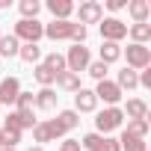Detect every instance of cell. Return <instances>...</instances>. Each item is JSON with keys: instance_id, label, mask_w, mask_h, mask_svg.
<instances>
[{"instance_id": "f546056e", "label": "cell", "mask_w": 151, "mask_h": 151, "mask_svg": "<svg viewBox=\"0 0 151 151\" xmlns=\"http://www.w3.org/2000/svg\"><path fill=\"white\" fill-rule=\"evenodd\" d=\"M15 110H36L33 92H24V89H21V95H18V101H15Z\"/></svg>"}, {"instance_id": "d590c367", "label": "cell", "mask_w": 151, "mask_h": 151, "mask_svg": "<svg viewBox=\"0 0 151 151\" xmlns=\"http://www.w3.org/2000/svg\"><path fill=\"white\" fill-rule=\"evenodd\" d=\"M0 151H18V148H0Z\"/></svg>"}, {"instance_id": "44dd1931", "label": "cell", "mask_w": 151, "mask_h": 151, "mask_svg": "<svg viewBox=\"0 0 151 151\" xmlns=\"http://www.w3.org/2000/svg\"><path fill=\"white\" fill-rule=\"evenodd\" d=\"M42 56H45V53H42L39 45H21V47H18V59H24L27 65H39Z\"/></svg>"}, {"instance_id": "5bb4252c", "label": "cell", "mask_w": 151, "mask_h": 151, "mask_svg": "<svg viewBox=\"0 0 151 151\" xmlns=\"http://www.w3.org/2000/svg\"><path fill=\"white\" fill-rule=\"evenodd\" d=\"M122 113H124V119H127V122L148 119V104H145L142 98H127V101H124V107H122Z\"/></svg>"}, {"instance_id": "cb8c5ba5", "label": "cell", "mask_w": 151, "mask_h": 151, "mask_svg": "<svg viewBox=\"0 0 151 151\" xmlns=\"http://www.w3.org/2000/svg\"><path fill=\"white\" fill-rule=\"evenodd\" d=\"M42 65H45L47 71H53V74H62V71H65V56L56 53V50H50V53L42 56Z\"/></svg>"}, {"instance_id": "6da1fadb", "label": "cell", "mask_w": 151, "mask_h": 151, "mask_svg": "<svg viewBox=\"0 0 151 151\" xmlns=\"http://www.w3.org/2000/svg\"><path fill=\"white\" fill-rule=\"evenodd\" d=\"M45 39H50V42H71V45H86L89 27H83L77 21H50V24H45Z\"/></svg>"}, {"instance_id": "d6a6232c", "label": "cell", "mask_w": 151, "mask_h": 151, "mask_svg": "<svg viewBox=\"0 0 151 151\" xmlns=\"http://www.w3.org/2000/svg\"><path fill=\"white\" fill-rule=\"evenodd\" d=\"M0 9H12V0H0Z\"/></svg>"}, {"instance_id": "484cf974", "label": "cell", "mask_w": 151, "mask_h": 151, "mask_svg": "<svg viewBox=\"0 0 151 151\" xmlns=\"http://www.w3.org/2000/svg\"><path fill=\"white\" fill-rule=\"evenodd\" d=\"M119 145H122V151H148V142H145V139L127 136L124 130H122V136H119Z\"/></svg>"}, {"instance_id": "7a4b0ae2", "label": "cell", "mask_w": 151, "mask_h": 151, "mask_svg": "<svg viewBox=\"0 0 151 151\" xmlns=\"http://www.w3.org/2000/svg\"><path fill=\"white\" fill-rule=\"evenodd\" d=\"M122 124H124L122 107H104V110L95 113V133H101V136H110V133L119 130Z\"/></svg>"}, {"instance_id": "5b68a950", "label": "cell", "mask_w": 151, "mask_h": 151, "mask_svg": "<svg viewBox=\"0 0 151 151\" xmlns=\"http://www.w3.org/2000/svg\"><path fill=\"white\" fill-rule=\"evenodd\" d=\"M98 33H101L104 42L122 45V39H127V24H124L122 18H116V15H107V18L98 21Z\"/></svg>"}, {"instance_id": "1f68e13d", "label": "cell", "mask_w": 151, "mask_h": 151, "mask_svg": "<svg viewBox=\"0 0 151 151\" xmlns=\"http://www.w3.org/2000/svg\"><path fill=\"white\" fill-rule=\"evenodd\" d=\"M104 9H110V12H122V9H127V0H107Z\"/></svg>"}, {"instance_id": "277c9868", "label": "cell", "mask_w": 151, "mask_h": 151, "mask_svg": "<svg viewBox=\"0 0 151 151\" xmlns=\"http://www.w3.org/2000/svg\"><path fill=\"white\" fill-rule=\"evenodd\" d=\"M62 56H65V71H71V74L86 71L89 62H92V50H89L86 45H71Z\"/></svg>"}, {"instance_id": "2e32d148", "label": "cell", "mask_w": 151, "mask_h": 151, "mask_svg": "<svg viewBox=\"0 0 151 151\" xmlns=\"http://www.w3.org/2000/svg\"><path fill=\"white\" fill-rule=\"evenodd\" d=\"M33 98H36V110H45V113L56 110V104H59V95L53 89H39Z\"/></svg>"}, {"instance_id": "8d00e7d4", "label": "cell", "mask_w": 151, "mask_h": 151, "mask_svg": "<svg viewBox=\"0 0 151 151\" xmlns=\"http://www.w3.org/2000/svg\"><path fill=\"white\" fill-rule=\"evenodd\" d=\"M0 36H3V30H0Z\"/></svg>"}, {"instance_id": "f1b7e54d", "label": "cell", "mask_w": 151, "mask_h": 151, "mask_svg": "<svg viewBox=\"0 0 151 151\" xmlns=\"http://www.w3.org/2000/svg\"><path fill=\"white\" fill-rule=\"evenodd\" d=\"M86 74L95 80V83H101V80H107V74H110V65H104L101 59H92L89 62V68H86Z\"/></svg>"}, {"instance_id": "83f0119b", "label": "cell", "mask_w": 151, "mask_h": 151, "mask_svg": "<svg viewBox=\"0 0 151 151\" xmlns=\"http://www.w3.org/2000/svg\"><path fill=\"white\" fill-rule=\"evenodd\" d=\"M18 12H21V18L33 21V18H39V12H42V3H39V0H21V3H18Z\"/></svg>"}, {"instance_id": "ffe728a7", "label": "cell", "mask_w": 151, "mask_h": 151, "mask_svg": "<svg viewBox=\"0 0 151 151\" xmlns=\"http://www.w3.org/2000/svg\"><path fill=\"white\" fill-rule=\"evenodd\" d=\"M127 36L133 45H148L151 42V24H127Z\"/></svg>"}, {"instance_id": "7402d4cb", "label": "cell", "mask_w": 151, "mask_h": 151, "mask_svg": "<svg viewBox=\"0 0 151 151\" xmlns=\"http://www.w3.org/2000/svg\"><path fill=\"white\" fill-rule=\"evenodd\" d=\"M33 77H36V83H39L42 89H53V83H56V74H53V71H47L42 62H39V65H33Z\"/></svg>"}, {"instance_id": "3957f363", "label": "cell", "mask_w": 151, "mask_h": 151, "mask_svg": "<svg viewBox=\"0 0 151 151\" xmlns=\"http://www.w3.org/2000/svg\"><path fill=\"white\" fill-rule=\"evenodd\" d=\"M12 36H15L21 45H39V42L45 39V24H42L39 18H33V21L21 18V21L12 27Z\"/></svg>"}, {"instance_id": "30bf717a", "label": "cell", "mask_w": 151, "mask_h": 151, "mask_svg": "<svg viewBox=\"0 0 151 151\" xmlns=\"http://www.w3.org/2000/svg\"><path fill=\"white\" fill-rule=\"evenodd\" d=\"M92 92H95V98H98V101H104V107H119V104H122V98H124V92L116 86V80H101Z\"/></svg>"}, {"instance_id": "e575fe53", "label": "cell", "mask_w": 151, "mask_h": 151, "mask_svg": "<svg viewBox=\"0 0 151 151\" xmlns=\"http://www.w3.org/2000/svg\"><path fill=\"white\" fill-rule=\"evenodd\" d=\"M0 148H3V130H0Z\"/></svg>"}, {"instance_id": "d6986e66", "label": "cell", "mask_w": 151, "mask_h": 151, "mask_svg": "<svg viewBox=\"0 0 151 151\" xmlns=\"http://www.w3.org/2000/svg\"><path fill=\"white\" fill-rule=\"evenodd\" d=\"M98 59H101L104 65H113V62H119V59H122V45H116V42H101Z\"/></svg>"}, {"instance_id": "9a60e30c", "label": "cell", "mask_w": 151, "mask_h": 151, "mask_svg": "<svg viewBox=\"0 0 151 151\" xmlns=\"http://www.w3.org/2000/svg\"><path fill=\"white\" fill-rule=\"evenodd\" d=\"M127 15L133 18V24H148L151 3H148V0H127Z\"/></svg>"}, {"instance_id": "ba28073f", "label": "cell", "mask_w": 151, "mask_h": 151, "mask_svg": "<svg viewBox=\"0 0 151 151\" xmlns=\"http://www.w3.org/2000/svg\"><path fill=\"white\" fill-rule=\"evenodd\" d=\"M80 148L83 151H122V145H119V139H113V136H101V133H86L83 139H80Z\"/></svg>"}, {"instance_id": "7c38bea8", "label": "cell", "mask_w": 151, "mask_h": 151, "mask_svg": "<svg viewBox=\"0 0 151 151\" xmlns=\"http://www.w3.org/2000/svg\"><path fill=\"white\" fill-rule=\"evenodd\" d=\"M74 113H98V98H95V92L92 89H77L74 92V107H71Z\"/></svg>"}, {"instance_id": "9c48e42d", "label": "cell", "mask_w": 151, "mask_h": 151, "mask_svg": "<svg viewBox=\"0 0 151 151\" xmlns=\"http://www.w3.org/2000/svg\"><path fill=\"white\" fill-rule=\"evenodd\" d=\"M74 15H77V24H98L104 18V6L98 0H80V6H74Z\"/></svg>"}, {"instance_id": "603a6c76", "label": "cell", "mask_w": 151, "mask_h": 151, "mask_svg": "<svg viewBox=\"0 0 151 151\" xmlns=\"http://www.w3.org/2000/svg\"><path fill=\"white\" fill-rule=\"evenodd\" d=\"M56 124L68 133V130H74V127H80V116L74 113V110H59V113H56Z\"/></svg>"}, {"instance_id": "52a82bcc", "label": "cell", "mask_w": 151, "mask_h": 151, "mask_svg": "<svg viewBox=\"0 0 151 151\" xmlns=\"http://www.w3.org/2000/svg\"><path fill=\"white\" fill-rule=\"evenodd\" d=\"M33 139H36V145L56 142V139H65V130L56 124V119H42V122H36V127H33Z\"/></svg>"}, {"instance_id": "836d02e7", "label": "cell", "mask_w": 151, "mask_h": 151, "mask_svg": "<svg viewBox=\"0 0 151 151\" xmlns=\"http://www.w3.org/2000/svg\"><path fill=\"white\" fill-rule=\"evenodd\" d=\"M27 151H45V148H42V145H33V148H27Z\"/></svg>"}, {"instance_id": "e0dca14e", "label": "cell", "mask_w": 151, "mask_h": 151, "mask_svg": "<svg viewBox=\"0 0 151 151\" xmlns=\"http://www.w3.org/2000/svg\"><path fill=\"white\" fill-rule=\"evenodd\" d=\"M116 86H119L122 92H133V89H139L136 71H133V68H122V71L116 74Z\"/></svg>"}, {"instance_id": "8992f818", "label": "cell", "mask_w": 151, "mask_h": 151, "mask_svg": "<svg viewBox=\"0 0 151 151\" xmlns=\"http://www.w3.org/2000/svg\"><path fill=\"white\" fill-rule=\"evenodd\" d=\"M122 56L127 59L124 68H133V71H142V68H151V47L148 45H127L122 47Z\"/></svg>"}, {"instance_id": "4dcf8cb0", "label": "cell", "mask_w": 151, "mask_h": 151, "mask_svg": "<svg viewBox=\"0 0 151 151\" xmlns=\"http://www.w3.org/2000/svg\"><path fill=\"white\" fill-rule=\"evenodd\" d=\"M56 151H83V148H80V139H68L65 136V139H59V148Z\"/></svg>"}, {"instance_id": "ac0fdd59", "label": "cell", "mask_w": 151, "mask_h": 151, "mask_svg": "<svg viewBox=\"0 0 151 151\" xmlns=\"http://www.w3.org/2000/svg\"><path fill=\"white\" fill-rule=\"evenodd\" d=\"M53 86H56V89H62V92H77V89H83L80 74H71V71L56 74V83H53Z\"/></svg>"}, {"instance_id": "8fae6325", "label": "cell", "mask_w": 151, "mask_h": 151, "mask_svg": "<svg viewBox=\"0 0 151 151\" xmlns=\"http://www.w3.org/2000/svg\"><path fill=\"white\" fill-rule=\"evenodd\" d=\"M21 95V80L18 77H3L0 80V107H12Z\"/></svg>"}, {"instance_id": "4316f807", "label": "cell", "mask_w": 151, "mask_h": 151, "mask_svg": "<svg viewBox=\"0 0 151 151\" xmlns=\"http://www.w3.org/2000/svg\"><path fill=\"white\" fill-rule=\"evenodd\" d=\"M148 119H136V122H127V127H124V133L127 136H136V139H145L148 136Z\"/></svg>"}, {"instance_id": "d4e9b609", "label": "cell", "mask_w": 151, "mask_h": 151, "mask_svg": "<svg viewBox=\"0 0 151 151\" xmlns=\"http://www.w3.org/2000/svg\"><path fill=\"white\" fill-rule=\"evenodd\" d=\"M18 47H21V42L9 33H3V36H0V56H3V59H9V56H18Z\"/></svg>"}, {"instance_id": "4fadbf2b", "label": "cell", "mask_w": 151, "mask_h": 151, "mask_svg": "<svg viewBox=\"0 0 151 151\" xmlns=\"http://www.w3.org/2000/svg\"><path fill=\"white\" fill-rule=\"evenodd\" d=\"M47 12L53 15V21H71V15H74V6L77 3H71V0H47Z\"/></svg>"}]
</instances>
